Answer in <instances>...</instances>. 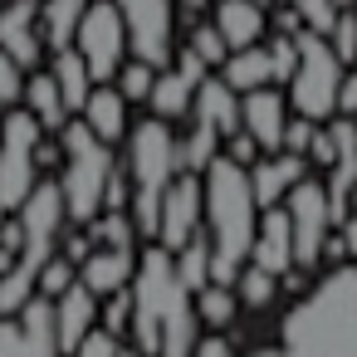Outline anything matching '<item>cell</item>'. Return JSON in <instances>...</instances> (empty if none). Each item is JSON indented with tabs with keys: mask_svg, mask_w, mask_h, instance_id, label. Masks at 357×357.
I'll list each match as a JSON object with an SVG mask.
<instances>
[{
	"mask_svg": "<svg viewBox=\"0 0 357 357\" xmlns=\"http://www.w3.org/2000/svg\"><path fill=\"white\" fill-rule=\"evenodd\" d=\"M128 333L142 357H191L201 337L191 289L176 279L172 255L162 245H147L128 279Z\"/></svg>",
	"mask_w": 357,
	"mask_h": 357,
	"instance_id": "6da1fadb",
	"label": "cell"
},
{
	"mask_svg": "<svg viewBox=\"0 0 357 357\" xmlns=\"http://www.w3.org/2000/svg\"><path fill=\"white\" fill-rule=\"evenodd\" d=\"M201 215H206V245H211V284H230L255 245V191L240 162L211 157L201 172Z\"/></svg>",
	"mask_w": 357,
	"mask_h": 357,
	"instance_id": "7a4b0ae2",
	"label": "cell"
},
{
	"mask_svg": "<svg viewBox=\"0 0 357 357\" xmlns=\"http://www.w3.org/2000/svg\"><path fill=\"white\" fill-rule=\"evenodd\" d=\"M294 357H357V264H337L284 313Z\"/></svg>",
	"mask_w": 357,
	"mask_h": 357,
	"instance_id": "3957f363",
	"label": "cell"
},
{
	"mask_svg": "<svg viewBox=\"0 0 357 357\" xmlns=\"http://www.w3.org/2000/svg\"><path fill=\"white\" fill-rule=\"evenodd\" d=\"M181 172V157H176V132L172 123L162 118H142V123H128V220L142 240H152V225H157V201L167 191V181Z\"/></svg>",
	"mask_w": 357,
	"mask_h": 357,
	"instance_id": "277c9868",
	"label": "cell"
},
{
	"mask_svg": "<svg viewBox=\"0 0 357 357\" xmlns=\"http://www.w3.org/2000/svg\"><path fill=\"white\" fill-rule=\"evenodd\" d=\"M59 137H64V181H59L64 220L89 225L103 211V191H108V176L118 172V162H113V147L84 128V118H69L59 128Z\"/></svg>",
	"mask_w": 357,
	"mask_h": 357,
	"instance_id": "5b68a950",
	"label": "cell"
},
{
	"mask_svg": "<svg viewBox=\"0 0 357 357\" xmlns=\"http://www.w3.org/2000/svg\"><path fill=\"white\" fill-rule=\"evenodd\" d=\"M298 45V59H294V74H289V108L308 123H323L337 113V84H342V59L333 54V45L313 30H298L294 35Z\"/></svg>",
	"mask_w": 357,
	"mask_h": 357,
	"instance_id": "8992f818",
	"label": "cell"
},
{
	"mask_svg": "<svg viewBox=\"0 0 357 357\" xmlns=\"http://www.w3.org/2000/svg\"><path fill=\"white\" fill-rule=\"evenodd\" d=\"M35 147H40V123L25 108H6V118H0V215H15L30 186L40 181Z\"/></svg>",
	"mask_w": 357,
	"mask_h": 357,
	"instance_id": "52a82bcc",
	"label": "cell"
},
{
	"mask_svg": "<svg viewBox=\"0 0 357 357\" xmlns=\"http://www.w3.org/2000/svg\"><path fill=\"white\" fill-rule=\"evenodd\" d=\"M69 50L84 59V69H89L93 84H113L118 64L128 59V35H123V20H118L113 0H89Z\"/></svg>",
	"mask_w": 357,
	"mask_h": 357,
	"instance_id": "ba28073f",
	"label": "cell"
},
{
	"mask_svg": "<svg viewBox=\"0 0 357 357\" xmlns=\"http://www.w3.org/2000/svg\"><path fill=\"white\" fill-rule=\"evenodd\" d=\"M113 6L128 35V54L152 69H167L176 54V0H113Z\"/></svg>",
	"mask_w": 357,
	"mask_h": 357,
	"instance_id": "9c48e42d",
	"label": "cell"
},
{
	"mask_svg": "<svg viewBox=\"0 0 357 357\" xmlns=\"http://www.w3.org/2000/svg\"><path fill=\"white\" fill-rule=\"evenodd\" d=\"M284 215H289V230H294V269H313L323 259V240L333 230V206H328V191L323 181L303 176L298 186L284 191Z\"/></svg>",
	"mask_w": 357,
	"mask_h": 357,
	"instance_id": "30bf717a",
	"label": "cell"
},
{
	"mask_svg": "<svg viewBox=\"0 0 357 357\" xmlns=\"http://www.w3.org/2000/svg\"><path fill=\"white\" fill-rule=\"evenodd\" d=\"M201 230V176L196 172H176L157 201V225H152V245H162L167 255H176L191 235Z\"/></svg>",
	"mask_w": 357,
	"mask_h": 357,
	"instance_id": "8fae6325",
	"label": "cell"
},
{
	"mask_svg": "<svg viewBox=\"0 0 357 357\" xmlns=\"http://www.w3.org/2000/svg\"><path fill=\"white\" fill-rule=\"evenodd\" d=\"M0 50H6L25 74L40 69L45 45H40V0H10L0 6Z\"/></svg>",
	"mask_w": 357,
	"mask_h": 357,
	"instance_id": "7c38bea8",
	"label": "cell"
},
{
	"mask_svg": "<svg viewBox=\"0 0 357 357\" xmlns=\"http://www.w3.org/2000/svg\"><path fill=\"white\" fill-rule=\"evenodd\" d=\"M235 113H240V128L255 137L259 152H279V132H284V93L269 84V89H250V93H235Z\"/></svg>",
	"mask_w": 357,
	"mask_h": 357,
	"instance_id": "4fadbf2b",
	"label": "cell"
},
{
	"mask_svg": "<svg viewBox=\"0 0 357 357\" xmlns=\"http://www.w3.org/2000/svg\"><path fill=\"white\" fill-rule=\"evenodd\" d=\"M245 264H255V269H264V274H284V269H294V230H289V215H284V206H264L259 211V220H255V245H250V259Z\"/></svg>",
	"mask_w": 357,
	"mask_h": 357,
	"instance_id": "5bb4252c",
	"label": "cell"
},
{
	"mask_svg": "<svg viewBox=\"0 0 357 357\" xmlns=\"http://www.w3.org/2000/svg\"><path fill=\"white\" fill-rule=\"evenodd\" d=\"M245 176H250V191H255V206L264 211V206H279L284 191L298 186V181L308 176V157H294V152H264V157H255V162L245 167Z\"/></svg>",
	"mask_w": 357,
	"mask_h": 357,
	"instance_id": "9a60e30c",
	"label": "cell"
},
{
	"mask_svg": "<svg viewBox=\"0 0 357 357\" xmlns=\"http://www.w3.org/2000/svg\"><path fill=\"white\" fill-rule=\"evenodd\" d=\"M132 269H137L132 245H103V250H89V259L74 269V279H79V284L93 294V298H108V294L128 289Z\"/></svg>",
	"mask_w": 357,
	"mask_h": 357,
	"instance_id": "2e32d148",
	"label": "cell"
},
{
	"mask_svg": "<svg viewBox=\"0 0 357 357\" xmlns=\"http://www.w3.org/2000/svg\"><path fill=\"white\" fill-rule=\"evenodd\" d=\"M79 118H84V128H89L98 142H108V147L128 137V98H123L113 84H93L89 98H84V108H79Z\"/></svg>",
	"mask_w": 357,
	"mask_h": 357,
	"instance_id": "e0dca14e",
	"label": "cell"
},
{
	"mask_svg": "<svg viewBox=\"0 0 357 357\" xmlns=\"http://www.w3.org/2000/svg\"><path fill=\"white\" fill-rule=\"evenodd\" d=\"M206 79V74H201ZM191 69H181V64H167V69H157V79H152V93H147V103H152V118H162V123H176V118H186L191 113V93H196V84H201Z\"/></svg>",
	"mask_w": 357,
	"mask_h": 357,
	"instance_id": "ac0fdd59",
	"label": "cell"
},
{
	"mask_svg": "<svg viewBox=\"0 0 357 357\" xmlns=\"http://www.w3.org/2000/svg\"><path fill=\"white\" fill-rule=\"evenodd\" d=\"M50 303H54V333H59V352H69V347H74V342H79V337L93 328V323H98V298H93V294H89L79 279H74V284H69L59 298H50Z\"/></svg>",
	"mask_w": 357,
	"mask_h": 357,
	"instance_id": "d6986e66",
	"label": "cell"
},
{
	"mask_svg": "<svg viewBox=\"0 0 357 357\" xmlns=\"http://www.w3.org/2000/svg\"><path fill=\"white\" fill-rule=\"evenodd\" d=\"M15 328H20V357H64L59 333H54V303L45 294H35L15 313Z\"/></svg>",
	"mask_w": 357,
	"mask_h": 357,
	"instance_id": "ffe728a7",
	"label": "cell"
},
{
	"mask_svg": "<svg viewBox=\"0 0 357 357\" xmlns=\"http://www.w3.org/2000/svg\"><path fill=\"white\" fill-rule=\"evenodd\" d=\"M215 35L225 50H245L264 40V6L255 0H215Z\"/></svg>",
	"mask_w": 357,
	"mask_h": 357,
	"instance_id": "44dd1931",
	"label": "cell"
},
{
	"mask_svg": "<svg viewBox=\"0 0 357 357\" xmlns=\"http://www.w3.org/2000/svg\"><path fill=\"white\" fill-rule=\"evenodd\" d=\"M20 103H25V113L40 123V132H59L74 113L64 108V98H59V89H54V79H50V69H30L25 74V89H20Z\"/></svg>",
	"mask_w": 357,
	"mask_h": 357,
	"instance_id": "7402d4cb",
	"label": "cell"
},
{
	"mask_svg": "<svg viewBox=\"0 0 357 357\" xmlns=\"http://www.w3.org/2000/svg\"><path fill=\"white\" fill-rule=\"evenodd\" d=\"M220 84H225L230 93L269 89V84H274V64H269V50H259V45L230 50V54L220 59Z\"/></svg>",
	"mask_w": 357,
	"mask_h": 357,
	"instance_id": "603a6c76",
	"label": "cell"
},
{
	"mask_svg": "<svg viewBox=\"0 0 357 357\" xmlns=\"http://www.w3.org/2000/svg\"><path fill=\"white\" fill-rule=\"evenodd\" d=\"M191 113H196V123H206V128H215L220 132V142L240 128V113H235V93L220 84V79H201L196 84V93H191Z\"/></svg>",
	"mask_w": 357,
	"mask_h": 357,
	"instance_id": "cb8c5ba5",
	"label": "cell"
},
{
	"mask_svg": "<svg viewBox=\"0 0 357 357\" xmlns=\"http://www.w3.org/2000/svg\"><path fill=\"white\" fill-rule=\"evenodd\" d=\"M84 6L89 0H40V45L45 50H69Z\"/></svg>",
	"mask_w": 357,
	"mask_h": 357,
	"instance_id": "d4e9b609",
	"label": "cell"
},
{
	"mask_svg": "<svg viewBox=\"0 0 357 357\" xmlns=\"http://www.w3.org/2000/svg\"><path fill=\"white\" fill-rule=\"evenodd\" d=\"M50 79H54V89H59L64 108H69V113H79V108H84V98H89V89H93V79H89V69H84V59H79L74 50H54V59H50Z\"/></svg>",
	"mask_w": 357,
	"mask_h": 357,
	"instance_id": "484cf974",
	"label": "cell"
},
{
	"mask_svg": "<svg viewBox=\"0 0 357 357\" xmlns=\"http://www.w3.org/2000/svg\"><path fill=\"white\" fill-rule=\"evenodd\" d=\"M191 308H196V323L211 328V333H225V328L235 323V313H240L230 284H206V289H196V294H191Z\"/></svg>",
	"mask_w": 357,
	"mask_h": 357,
	"instance_id": "4316f807",
	"label": "cell"
},
{
	"mask_svg": "<svg viewBox=\"0 0 357 357\" xmlns=\"http://www.w3.org/2000/svg\"><path fill=\"white\" fill-rule=\"evenodd\" d=\"M172 269H176V279H181L191 294L211 284V245H206V230H196V235L172 255Z\"/></svg>",
	"mask_w": 357,
	"mask_h": 357,
	"instance_id": "83f0119b",
	"label": "cell"
},
{
	"mask_svg": "<svg viewBox=\"0 0 357 357\" xmlns=\"http://www.w3.org/2000/svg\"><path fill=\"white\" fill-rule=\"evenodd\" d=\"M215 147H220V132H215V128H206V123H196V128H191V137H186V142H176L181 172H196V176H201V172H206V162H211V157H220Z\"/></svg>",
	"mask_w": 357,
	"mask_h": 357,
	"instance_id": "f1b7e54d",
	"label": "cell"
},
{
	"mask_svg": "<svg viewBox=\"0 0 357 357\" xmlns=\"http://www.w3.org/2000/svg\"><path fill=\"white\" fill-rule=\"evenodd\" d=\"M152 79H157V69L128 54V59L118 64V74H113V89H118L128 103H147V93H152Z\"/></svg>",
	"mask_w": 357,
	"mask_h": 357,
	"instance_id": "f546056e",
	"label": "cell"
},
{
	"mask_svg": "<svg viewBox=\"0 0 357 357\" xmlns=\"http://www.w3.org/2000/svg\"><path fill=\"white\" fill-rule=\"evenodd\" d=\"M230 284H235V303H245V308H264L274 298V274H264L255 264H240V274Z\"/></svg>",
	"mask_w": 357,
	"mask_h": 357,
	"instance_id": "4dcf8cb0",
	"label": "cell"
},
{
	"mask_svg": "<svg viewBox=\"0 0 357 357\" xmlns=\"http://www.w3.org/2000/svg\"><path fill=\"white\" fill-rule=\"evenodd\" d=\"M69 284H74V264L64 255H50L40 264V274H35V294H45V298H59Z\"/></svg>",
	"mask_w": 357,
	"mask_h": 357,
	"instance_id": "1f68e13d",
	"label": "cell"
},
{
	"mask_svg": "<svg viewBox=\"0 0 357 357\" xmlns=\"http://www.w3.org/2000/svg\"><path fill=\"white\" fill-rule=\"evenodd\" d=\"M294 15H298V25H303V30H313V35H323V40H328L333 20H337L333 0H294Z\"/></svg>",
	"mask_w": 357,
	"mask_h": 357,
	"instance_id": "d6a6232c",
	"label": "cell"
},
{
	"mask_svg": "<svg viewBox=\"0 0 357 357\" xmlns=\"http://www.w3.org/2000/svg\"><path fill=\"white\" fill-rule=\"evenodd\" d=\"M328 45H333V54L347 64V59H357V10H337V20H333V30H328Z\"/></svg>",
	"mask_w": 357,
	"mask_h": 357,
	"instance_id": "836d02e7",
	"label": "cell"
},
{
	"mask_svg": "<svg viewBox=\"0 0 357 357\" xmlns=\"http://www.w3.org/2000/svg\"><path fill=\"white\" fill-rule=\"evenodd\" d=\"M118 347H123V337H113V333H103V328L93 323V328H89L64 357H118Z\"/></svg>",
	"mask_w": 357,
	"mask_h": 357,
	"instance_id": "e575fe53",
	"label": "cell"
},
{
	"mask_svg": "<svg viewBox=\"0 0 357 357\" xmlns=\"http://www.w3.org/2000/svg\"><path fill=\"white\" fill-rule=\"evenodd\" d=\"M186 50H191V54H196V59H201L206 69H211V64H220V59L230 54V50H225V40L215 35V25H196V30H191V45H186Z\"/></svg>",
	"mask_w": 357,
	"mask_h": 357,
	"instance_id": "d590c367",
	"label": "cell"
},
{
	"mask_svg": "<svg viewBox=\"0 0 357 357\" xmlns=\"http://www.w3.org/2000/svg\"><path fill=\"white\" fill-rule=\"evenodd\" d=\"M313 123L308 118H298V113H289L284 118V132H279V152H294V157H303L308 152V142H313Z\"/></svg>",
	"mask_w": 357,
	"mask_h": 357,
	"instance_id": "8d00e7d4",
	"label": "cell"
},
{
	"mask_svg": "<svg viewBox=\"0 0 357 357\" xmlns=\"http://www.w3.org/2000/svg\"><path fill=\"white\" fill-rule=\"evenodd\" d=\"M98 328L113 333V337H128V289H118V294L103 298V308H98Z\"/></svg>",
	"mask_w": 357,
	"mask_h": 357,
	"instance_id": "74e56055",
	"label": "cell"
},
{
	"mask_svg": "<svg viewBox=\"0 0 357 357\" xmlns=\"http://www.w3.org/2000/svg\"><path fill=\"white\" fill-rule=\"evenodd\" d=\"M20 89H25V69L0 50V108H15L20 103Z\"/></svg>",
	"mask_w": 357,
	"mask_h": 357,
	"instance_id": "f35d334b",
	"label": "cell"
},
{
	"mask_svg": "<svg viewBox=\"0 0 357 357\" xmlns=\"http://www.w3.org/2000/svg\"><path fill=\"white\" fill-rule=\"evenodd\" d=\"M225 157H230V162H240V167H250V162L259 157V147H255V137H250L245 128H235V132L225 137Z\"/></svg>",
	"mask_w": 357,
	"mask_h": 357,
	"instance_id": "ab89813d",
	"label": "cell"
},
{
	"mask_svg": "<svg viewBox=\"0 0 357 357\" xmlns=\"http://www.w3.org/2000/svg\"><path fill=\"white\" fill-rule=\"evenodd\" d=\"M191 357H235V342H230V337H220V333H211V337L201 333V337H196V347H191Z\"/></svg>",
	"mask_w": 357,
	"mask_h": 357,
	"instance_id": "60d3db41",
	"label": "cell"
},
{
	"mask_svg": "<svg viewBox=\"0 0 357 357\" xmlns=\"http://www.w3.org/2000/svg\"><path fill=\"white\" fill-rule=\"evenodd\" d=\"M337 113L342 118H357V69L342 74V84H337Z\"/></svg>",
	"mask_w": 357,
	"mask_h": 357,
	"instance_id": "b9f144b4",
	"label": "cell"
},
{
	"mask_svg": "<svg viewBox=\"0 0 357 357\" xmlns=\"http://www.w3.org/2000/svg\"><path fill=\"white\" fill-rule=\"evenodd\" d=\"M0 357H20V328H15V318H0Z\"/></svg>",
	"mask_w": 357,
	"mask_h": 357,
	"instance_id": "7bdbcfd3",
	"label": "cell"
},
{
	"mask_svg": "<svg viewBox=\"0 0 357 357\" xmlns=\"http://www.w3.org/2000/svg\"><path fill=\"white\" fill-rule=\"evenodd\" d=\"M89 245H93V240H89V230H84V235H69V240H64V259L79 269V264L89 259Z\"/></svg>",
	"mask_w": 357,
	"mask_h": 357,
	"instance_id": "ee69618b",
	"label": "cell"
},
{
	"mask_svg": "<svg viewBox=\"0 0 357 357\" xmlns=\"http://www.w3.org/2000/svg\"><path fill=\"white\" fill-rule=\"evenodd\" d=\"M337 225H342V235H337V240H342V250H352V255H357V215H342Z\"/></svg>",
	"mask_w": 357,
	"mask_h": 357,
	"instance_id": "f6af8a7d",
	"label": "cell"
},
{
	"mask_svg": "<svg viewBox=\"0 0 357 357\" xmlns=\"http://www.w3.org/2000/svg\"><path fill=\"white\" fill-rule=\"evenodd\" d=\"M250 357H294L289 347H259V352H250Z\"/></svg>",
	"mask_w": 357,
	"mask_h": 357,
	"instance_id": "bcb514c9",
	"label": "cell"
},
{
	"mask_svg": "<svg viewBox=\"0 0 357 357\" xmlns=\"http://www.w3.org/2000/svg\"><path fill=\"white\" fill-rule=\"evenodd\" d=\"M118 357H142V352H137V347H128V342H123V347H118Z\"/></svg>",
	"mask_w": 357,
	"mask_h": 357,
	"instance_id": "7dc6e473",
	"label": "cell"
},
{
	"mask_svg": "<svg viewBox=\"0 0 357 357\" xmlns=\"http://www.w3.org/2000/svg\"><path fill=\"white\" fill-rule=\"evenodd\" d=\"M181 6H186V10H191V15H196V10H201V6H206V0H181Z\"/></svg>",
	"mask_w": 357,
	"mask_h": 357,
	"instance_id": "c3c4849f",
	"label": "cell"
},
{
	"mask_svg": "<svg viewBox=\"0 0 357 357\" xmlns=\"http://www.w3.org/2000/svg\"><path fill=\"white\" fill-rule=\"evenodd\" d=\"M255 6H274V0H255Z\"/></svg>",
	"mask_w": 357,
	"mask_h": 357,
	"instance_id": "681fc988",
	"label": "cell"
}]
</instances>
